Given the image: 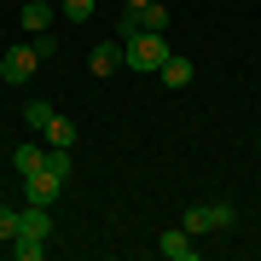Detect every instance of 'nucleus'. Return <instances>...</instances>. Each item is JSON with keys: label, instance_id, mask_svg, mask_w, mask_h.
Listing matches in <instances>:
<instances>
[{"label": "nucleus", "instance_id": "15", "mask_svg": "<svg viewBox=\"0 0 261 261\" xmlns=\"http://www.w3.org/2000/svg\"><path fill=\"white\" fill-rule=\"evenodd\" d=\"M47 168L58 180H70V145H47Z\"/></svg>", "mask_w": 261, "mask_h": 261}, {"label": "nucleus", "instance_id": "19", "mask_svg": "<svg viewBox=\"0 0 261 261\" xmlns=\"http://www.w3.org/2000/svg\"><path fill=\"white\" fill-rule=\"evenodd\" d=\"M128 6H151V0H128Z\"/></svg>", "mask_w": 261, "mask_h": 261}, {"label": "nucleus", "instance_id": "14", "mask_svg": "<svg viewBox=\"0 0 261 261\" xmlns=\"http://www.w3.org/2000/svg\"><path fill=\"white\" fill-rule=\"evenodd\" d=\"M12 255L18 261H41L47 255V238H12Z\"/></svg>", "mask_w": 261, "mask_h": 261}, {"label": "nucleus", "instance_id": "16", "mask_svg": "<svg viewBox=\"0 0 261 261\" xmlns=\"http://www.w3.org/2000/svg\"><path fill=\"white\" fill-rule=\"evenodd\" d=\"M58 12H64V18H75V23H82V18H93V0H58Z\"/></svg>", "mask_w": 261, "mask_h": 261}, {"label": "nucleus", "instance_id": "3", "mask_svg": "<svg viewBox=\"0 0 261 261\" xmlns=\"http://www.w3.org/2000/svg\"><path fill=\"white\" fill-rule=\"evenodd\" d=\"M47 232H53L47 203H23V209H18V238H47Z\"/></svg>", "mask_w": 261, "mask_h": 261}, {"label": "nucleus", "instance_id": "2", "mask_svg": "<svg viewBox=\"0 0 261 261\" xmlns=\"http://www.w3.org/2000/svg\"><path fill=\"white\" fill-rule=\"evenodd\" d=\"M41 70V53L35 47H12V53H0V82H12V87H29V75Z\"/></svg>", "mask_w": 261, "mask_h": 261}, {"label": "nucleus", "instance_id": "6", "mask_svg": "<svg viewBox=\"0 0 261 261\" xmlns=\"http://www.w3.org/2000/svg\"><path fill=\"white\" fill-rule=\"evenodd\" d=\"M58 192H64V180H58L53 168H41V174H29V203H53Z\"/></svg>", "mask_w": 261, "mask_h": 261}, {"label": "nucleus", "instance_id": "17", "mask_svg": "<svg viewBox=\"0 0 261 261\" xmlns=\"http://www.w3.org/2000/svg\"><path fill=\"white\" fill-rule=\"evenodd\" d=\"M0 238H6V244L18 238V209H6V203H0Z\"/></svg>", "mask_w": 261, "mask_h": 261}, {"label": "nucleus", "instance_id": "11", "mask_svg": "<svg viewBox=\"0 0 261 261\" xmlns=\"http://www.w3.org/2000/svg\"><path fill=\"white\" fill-rule=\"evenodd\" d=\"M140 12V29H151V35H168V6H157V0H151V6H134Z\"/></svg>", "mask_w": 261, "mask_h": 261}, {"label": "nucleus", "instance_id": "1", "mask_svg": "<svg viewBox=\"0 0 261 261\" xmlns=\"http://www.w3.org/2000/svg\"><path fill=\"white\" fill-rule=\"evenodd\" d=\"M122 58H128V70H163V58H168V35L140 29L134 41H122Z\"/></svg>", "mask_w": 261, "mask_h": 261}, {"label": "nucleus", "instance_id": "7", "mask_svg": "<svg viewBox=\"0 0 261 261\" xmlns=\"http://www.w3.org/2000/svg\"><path fill=\"white\" fill-rule=\"evenodd\" d=\"M87 64H93V75H111L122 64V41H99V47L87 53Z\"/></svg>", "mask_w": 261, "mask_h": 261}, {"label": "nucleus", "instance_id": "18", "mask_svg": "<svg viewBox=\"0 0 261 261\" xmlns=\"http://www.w3.org/2000/svg\"><path fill=\"white\" fill-rule=\"evenodd\" d=\"M140 35V12H122V29H116V41H134Z\"/></svg>", "mask_w": 261, "mask_h": 261}, {"label": "nucleus", "instance_id": "4", "mask_svg": "<svg viewBox=\"0 0 261 261\" xmlns=\"http://www.w3.org/2000/svg\"><path fill=\"white\" fill-rule=\"evenodd\" d=\"M12 168H18L23 180H29V174H41V168H47V145H35V140H23L18 151H12Z\"/></svg>", "mask_w": 261, "mask_h": 261}, {"label": "nucleus", "instance_id": "13", "mask_svg": "<svg viewBox=\"0 0 261 261\" xmlns=\"http://www.w3.org/2000/svg\"><path fill=\"white\" fill-rule=\"evenodd\" d=\"M53 116H58V111H53L47 99H29V105H23V122H29V128H47Z\"/></svg>", "mask_w": 261, "mask_h": 261}, {"label": "nucleus", "instance_id": "9", "mask_svg": "<svg viewBox=\"0 0 261 261\" xmlns=\"http://www.w3.org/2000/svg\"><path fill=\"white\" fill-rule=\"evenodd\" d=\"M186 232H192V238L221 232V226H215V203H192V209H186Z\"/></svg>", "mask_w": 261, "mask_h": 261}, {"label": "nucleus", "instance_id": "12", "mask_svg": "<svg viewBox=\"0 0 261 261\" xmlns=\"http://www.w3.org/2000/svg\"><path fill=\"white\" fill-rule=\"evenodd\" d=\"M41 134H47V145H75V122H70V116H53Z\"/></svg>", "mask_w": 261, "mask_h": 261}, {"label": "nucleus", "instance_id": "5", "mask_svg": "<svg viewBox=\"0 0 261 261\" xmlns=\"http://www.w3.org/2000/svg\"><path fill=\"white\" fill-rule=\"evenodd\" d=\"M157 250H163L168 261H197V244H192V232H186V226H180V232H163V244H157Z\"/></svg>", "mask_w": 261, "mask_h": 261}, {"label": "nucleus", "instance_id": "8", "mask_svg": "<svg viewBox=\"0 0 261 261\" xmlns=\"http://www.w3.org/2000/svg\"><path fill=\"white\" fill-rule=\"evenodd\" d=\"M53 12H58V6H53V0H29V6L18 12V18H23V29H29V35H41V29H47V23H53Z\"/></svg>", "mask_w": 261, "mask_h": 261}, {"label": "nucleus", "instance_id": "10", "mask_svg": "<svg viewBox=\"0 0 261 261\" xmlns=\"http://www.w3.org/2000/svg\"><path fill=\"white\" fill-rule=\"evenodd\" d=\"M157 75H163V82H168V87H186V82H192V75H197V70H192V58H174V53H168Z\"/></svg>", "mask_w": 261, "mask_h": 261}]
</instances>
